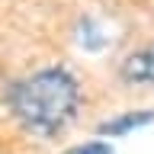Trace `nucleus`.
<instances>
[{
  "mask_svg": "<svg viewBox=\"0 0 154 154\" xmlns=\"http://www.w3.org/2000/svg\"><path fill=\"white\" fill-rule=\"evenodd\" d=\"M64 154H112V148L103 141H87V144H77V148H71Z\"/></svg>",
  "mask_w": 154,
  "mask_h": 154,
  "instance_id": "4",
  "label": "nucleus"
},
{
  "mask_svg": "<svg viewBox=\"0 0 154 154\" xmlns=\"http://www.w3.org/2000/svg\"><path fill=\"white\" fill-rule=\"evenodd\" d=\"M122 77L132 80V84H154V42L148 48H141V51L125 58Z\"/></svg>",
  "mask_w": 154,
  "mask_h": 154,
  "instance_id": "2",
  "label": "nucleus"
},
{
  "mask_svg": "<svg viewBox=\"0 0 154 154\" xmlns=\"http://www.w3.org/2000/svg\"><path fill=\"white\" fill-rule=\"evenodd\" d=\"M154 122V112H125V116H116L109 122L100 125V135H128L135 128H144V125Z\"/></svg>",
  "mask_w": 154,
  "mask_h": 154,
  "instance_id": "3",
  "label": "nucleus"
},
{
  "mask_svg": "<svg viewBox=\"0 0 154 154\" xmlns=\"http://www.w3.org/2000/svg\"><path fill=\"white\" fill-rule=\"evenodd\" d=\"M7 106L19 119V125L51 138L67 122H74L80 109V87L77 77L64 67H42L10 87Z\"/></svg>",
  "mask_w": 154,
  "mask_h": 154,
  "instance_id": "1",
  "label": "nucleus"
}]
</instances>
